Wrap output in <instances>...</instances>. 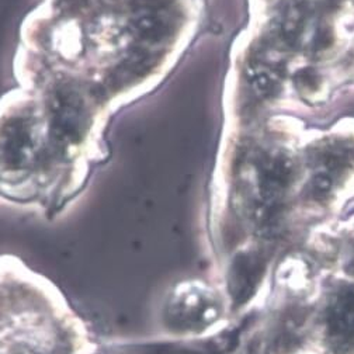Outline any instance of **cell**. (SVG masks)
<instances>
[{"label": "cell", "instance_id": "cell-1", "mask_svg": "<svg viewBox=\"0 0 354 354\" xmlns=\"http://www.w3.org/2000/svg\"><path fill=\"white\" fill-rule=\"evenodd\" d=\"M252 87H253V91L257 96L268 97L274 92L276 82L268 73L260 72V73H256L252 77Z\"/></svg>", "mask_w": 354, "mask_h": 354}, {"label": "cell", "instance_id": "cell-2", "mask_svg": "<svg viewBox=\"0 0 354 354\" xmlns=\"http://www.w3.org/2000/svg\"><path fill=\"white\" fill-rule=\"evenodd\" d=\"M330 189H332V180L329 179L328 176L319 174V176L315 177V179H314V190H315L318 194H325V193H328Z\"/></svg>", "mask_w": 354, "mask_h": 354}]
</instances>
